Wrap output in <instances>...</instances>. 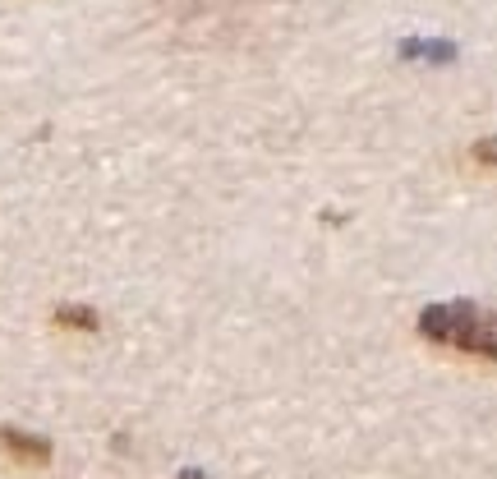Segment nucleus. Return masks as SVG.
Segmentation results:
<instances>
[{"instance_id": "obj_1", "label": "nucleus", "mask_w": 497, "mask_h": 479, "mask_svg": "<svg viewBox=\"0 0 497 479\" xmlns=\"http://www.w3.org/2000/svg\"><path fill=\"white\" fill-rule=\"evenodd\" d=\"M0 447L5 452H15L19 461H33V465H47L51 461V442L47 438H37V433H24V429H0Z\"/></svg>"}, {"instance_id": "obj_2", "label": "nucleus", "mask_w": 497, "mask_h": 479, "mask_svg": "<svg viewBox=\"0 0 497 479\" xmlns=\"http://www.w3.org/2000/svg\"><path fill=\"white\" fill-rule=\"evenodd\" d=\"M419 332H424L428 341H451V332H456V309H451V304H433V309H424Z\"/></svg>"}, {"instance_id": "obj_3", "label": "nucleus", "mask_w": 497, "mask_h": 479, "mask_svg": "<svg viewBox=\"0 0 497 479\" xmlns=\"http://www.w3.org/2000/svg\"><path fill=\"white\" fill-rule=\"evenodd\" d=\"M401 56H410V60H456V47L451 42H419V37H410V42H401Z\"/></svg>"}, {"instance_id": "obj_4", "label": "nucleus", "mask_w": 497, "mask_h": 479, "mask_svg": "<svg viewBox=\"0 0 497 479\" xmlns=\"http://www.w3.org/2000/svg\"><path fill=\"white\" fill-rule=\"evenodd\" d=\"M56 323H60V327H79V332H92V327H97V314H92V309H79V304H65V309L56 314Z\"/></svg>"}, {"instance_id": "obj_5", "label": "nucleus", "mask_w": 497, "mask_h": 479, "mask_svg": "<svg viewBox=\"0 0 497 479\" xmlns=\"http://www.w3.org/2000/svg\"><path fill=\"white\" fill-rule=\"evenodd\" d=\"M474 157H479L483 166H497V134H492V139H479V144H474Z\"/></svg>"}, {"instance_id": "obj_6", "label": "nucleus", "mask_w": 497, "mask_h": 479, "mask_svg": "<svg viewBox=\"0 0 497 479\" xmlns=\"http://www.w3.org/2000/svg\"><path fill=\"white\" fill-rule=\"evenodd\" d=\"M180 479H203V474H198V470H185V474H180Z\"/></svg>"}]
</instances>
